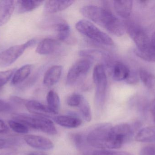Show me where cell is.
I'll return each mask as SVG.
<instances>
[{
    "mask_svg": "<svg viewBox=\"0 0 155 155\" xmlns=\"http://www.w3.org/2000/svg\"><path fill=\"white\" fill-rule=\"evenodd\" d=\"M83 96L77 93L72 94L67 98V103L73 107H78L81 103Z\"/></svg>",
    "mask_w": 155,
    "mask_h": 155,
    "instance_id": "cell-30",
    "label": "cell"
},
{
    "mask_svg": "<svg viewBox=\"0 0 155 155\" xmlns=\"http://www.w3.org/2000/svg\"><path fill=\"white\" fill-rule=\"evenodd\" d=\"M134 133V128L126 123L112 126L109 132L107 148L118 149L127 143Z\"/></svg>",
    "mask_w": 155,
    "mask_h": 155,
    "instance_id": "cell-4",
    "label": "cell"
},
{
    "mask_svg": "<svg viewBox=\"0 0 155 155\" xmlns=\"http://www.w3.org/2000/svg\"><path fill=\"white\" fill-rule=\"evenodd\" d=\"M27 155H47L45 154L40 152H33V153H30Z\"/></svg>",
    "mask_w": 155,
    "mask_h": 155,
    "instance_id": "cell-39",
    "label": "cell"
},
{
    "mask_svg": "<svg viewBox=\"0 0 155 155\" xmlns=\"http://www.w3.org/2000/svg\"><path fill=\"white\" fill-rule=\"evenodd\" d=\"M91 61L87 59H82L75 62L68 71L66 83L72 85L75 83L81 76L88 72L91 66Z\"/></svg>",
    "mask_w": 155,
    "mask_h": 155,
    "instance_id": "cell-8",
    "label": "cell"
},
{
    "mask_svg": "<svg viewBox=\"0 0 155 155\" xmlns=\"http://www.w3.org/2000/svg\"><path fill=\"white\" fill-rule=\"evenodd\" d=\"M79 55L82 57L97 61H107L110 58L109 55L106 53L99 50L92 49L82 50L79 52Z\"/></svg>",
    "mask_w": 155,
    "mask_h": 155,
    "instance_id": "cell-21",
    "label": "cell"
},
{
    "mask_svg": "<svg viewBox=\"0 0 155 155\" xmlns=\"http://www.w3.org/2000/svg\"><path fill=\"white\" fill-rule=\"evenodd\" d=\"M10 142L5 139H0V149H3L9 145Z\"/></svg>",
    "mask_w": 155,
    "mask_h": 155,
    "instance_id": "cell-38",
    "label": "cell"
},
{
    "mask_svg": "<svg viewBox=\"0 0 155 155\" xmlns=\"http://www.w3.org/2000/svg\"><path fill=\"white\" fill-rule=\"evenodd\" d=\"M112 127L111 124L104 123L91 129L86 136L87 144L100 149L107 148L108 136Z\"/></svg>",
    "mask_w": 155,
    "mask_h": 155,
    "instance_id": "cell-5",
    "label": "cell"
},
{
    "mask_svg": "<svg viewBox=\"0 0 155 155\" xmlns=\"http://www.w3.org/2000/svg\"><path fill=\"white\" fill-rule=\"evenodd\" d=\"M9 131V128L4 122L0 120V134L5 133Z\"/></svg>",
    "mask_w": 155,
    "mask_h": 155,
    "instance_id": "cell-35",
    "label": "cell"
},
{
    "mask_svg": "<svg viewBox=\"0 0 155 155\" xmlns=\"http://www.w3.org/2000/svg\"><path fill=\"white\" fill-rule=\"evenodd\" d=\"M36 40L31 39L22 44L11 46L0 52V67H5L11 65L15 62L25 51L35 44Z\"/></svg>",
    "mask_w": 155,
    "mask_h": 155,
    "instance_id": "cell-7",
    "label": "cell"
},
{
    "mask_svg": "<svg viewBox=\"0 0 155 155\" xmlns=\"http://www.w3.org/2000/svg\"><path fill=\"white\" fill-rule=\"evenodd\" d=\"M133 2L131 0L115 1L114 7L117 15L124 19H127L131 15L133 9Z\"/></svg>",
    "mask_w": 155,
    "mask_h": 155,
    "instance_id": "cell-14",
    "label": "cell"
},
{
    "mask_svg": "<svg viewBox=\"0 0 155 155\" xmlns=\"http://www.w3.org/2000/svg\"><path fill=\"white\" fill-rule=\"evenodd\" d=\"M12 116L14 120L22 123L28 127L51 135L57 133V129L53 122L46 117L24 113H14Z\"/></svg>",
    "mask_w": 155,
    "mask_h": 155,
    "instance_id": "cell-2",
    "label": "cell"
},
{
    "mask_svg": "<svg viewBox=\"0 0 155 155\" xmlns=\"http://www.w3.org/2000/svg\"><path fill=\"white\" fill-rule=\"evenodd\" d=\"M12 109V106L9 103L0 99V113L8 112Z\"/></svg>",
    "mask_w": 155,
    "mask_h": 155,
    "instance_id": "cell-34",
    "label": "cell"
},
{
    "mask_svg": "<svg viewBox=\"0 0 155 155\" xmlns=\"http://www.w3.org/2000/svg\"><path fill=\"white\" fill-rule=\"evenodd\" d=\"M125 81L127 83L134 84L137 83L138 82V77L136 73L130 71L129 76Z\"/></svg>",
    "mask_w": 155,
    "mask_h": 155,
    "instance_id": "cell-33",
    "label": "cell"
},
{
    "mask_svg": "<svg viewBox=\"0 0 155 155\" xmlns=\"http://www.w3.org/2000/svg\"><path fill=\"white\" fill-rule=\"evenodd\" d=\"M46 100L48 106L58 112L60 105V97L58 94L54 91L51 90L47 94Z\"/></svg>",
    "mask_w": 155,
    "mask_h": 155,
    "instance_id": "cell-25",
    "label": "cell"
},
{
    "mask_svg": "<svg viewBox=\"0 0 155 155\" xmlns=\"http://www.w3.org/2000/svg\"><path fill=\"white\" fill-rule=\"evenodd\" d=\"M140 143H150L155 141V126H147L140 130L135 136Z\"/></svg>",
    "mask_w": 155,
    "mask_h": 155,
    "instance_id": "cell-18",
    "label": "cell"
},
{
    "mask_svg": "<svg viewBox=\"0 0 155 155\" xmlns=\"http://www.w3.org/2000/svg\"><path fill=\"white\" fill-rule=\"evenodd\" d=\"M15 7L14 1H0V26H2L10 20Z\"/></svg>",
    "mask_w": 155,
    "mask_h": 155,
    "instance_id": "cell-11",
    "label": "cell"
},
{
    "mask_svg": "<svg viewBox=\"0 0 155 155\" xmlns=\"http://www.w3.org/2000/svg\"><path fill=\"white\" fill-rule=\"evenodd\" d=\"M136 55L144 61L155 62V32L150 39V45L148 52L147 53L138 54Z\"/></svg>",
    "mask_w": 155,
    "mask_h": 155,
    "instance_id": "cell-24",
    "label": "cell"
},
{
    "mask_svg": "<svg viewBox=\"0 0 155 155\" xmlns=\"http://www.w3.org/2000/svg\"><path fill=\"white\" fill-rule=\"evenodd\" d=\"M74 1H47L45 4V11L48 14H54L67 9L71 5Z\"/></svg>",
    "mask_w": 155,
    "mask_h": 155,
    "instance_id": "cell-13",
    "label": "cell"
},
{
    "mask_svg": "<svg viewBox=\"0 0 155 155\" xmlns=\"http://www.w3.org/2000/svg\"><path fill=\"white\" fill-rule=\"evenodd\" d=\"M16 70V69L15 68L0 72V88L3 86L10 81Z\"/></svg>",
    "mask_w": 155,
    "mask_h": 155,
    "instance_id": "cell-29",
    "label": "cell"
},
{
    "mask_svg": "<svg viewBox=\"0 0 155 155\" xmlns=\"http://www.w3.org/2000/svg\"><path fill=\"white\" fill-rule=\"evenodd\" d=\"M78 107L84 119L87 122H90L92 119L91 108H90L89 103L84 96Z\"/></svg>",
    "mask_w": 155,
    "mask_h": 155,
    "instance_id": "cell-26",
    "label": "cell"
},
{
    "mask_svg": "<svg viewBox=\"0 0 155 155\" xmlns=\"http://www.w3.org/2000/svg\"><path fill=\"white\" fill-rule=\"evenodd\" d=\"M130 71L124 64L121 62H117L113 67V78L117 81H126L129 76Z\"/></svg>",
    "mask_w": 155,
    "mask_h": 155,
    "instance_id": "cell-19",
    "label": "cell"
},
{
    "mask_svg": "<svg viewBox=\"0 0 155 155\" xmlns=\"http://www.w3.org/2000/svg\"><path fill=\"white\" fill-rule=\"evenodd\" d=\"M63 67L61 66H54L50 67L45 74L43 83L48 86H52L58 83L62 72Z\"/></svg>",
    "mask_w": 155,
    "mask_h": 155,
    "instance_id": "cell-12",
    "label": "cell"
},
{
    "mask_svg": "<svg viewBox=\"0 0 155 155\" xmlns=\"http://www.w3.org/2000/svg\"><path fill=\"white\" fill-rule=\"evenodd\" d=\"M93 78L96 85V103L97 107L101 108L104 103L107 84V77L103 65L98 64L95 66Z\"/></svg>",
    "mask_w": 155,
    "mask_h": 155,
    "instance_id": "cell-6",
    "label": "cell"
},
{
    "mask_svg": "<svg viewBox=\"0 0 155 155\" xmlns=\"http://www.w3.org/2000/svg\"><path fill=\"white\" fill-rule=\"evenodd\" d=\"M10 128L15 133L20 134H26L29 132V128L22 123L15 120H10L8 122Z\"/></svg>",
    "mask_w": 155,
    "mask_h": 155,
    "instance_id": "cell-27",
    "label": "cell"
},
{
    "mask_svg": "<svg viewBox=\"0 0 155 155\" xmlns=\"http://www.w3.org/2000/svg\"><path fill=\"white\" fill-rule=\"evenodd\" d=\"M71 137L72 141L78 149L80 150L84 149V146H85L86 144H87L86 139V136L81 134L74 133L71 135Z\"/></svg>",
    "mask_w": 155,
    "mask_h": 155,
    "instance_id": "cell-28",
    "label": "cell"
},
{
    "mask_svg": "<svg viewBox=\"0 0 155 155\" xmlns=\"http://www.w3.org/2000/svg\"><path fill=\"white\" fill-rule=\"evenodd\" d=\"M11 99L13 102H15V103H17L24 104H25V103L27 101L25 99L16 96H12Z\"/></svg>",
    "mask_w": 155,
    "mask_h": 155,
    "instance_id": "cell-36",
    "label": "cell"
},
{
    "mask_svg": "<svg viewBox=\"0 0 155 155\" xmlns=\"http://www.w3.org/2000/svg\"><path fill=\"white\" fill-rule=\"evenodd\" d=\"M25 143L33 148L41 150H50L53 148V143L48 138L40 136L27 135L24 137Z\"/></svg>",
    "mask_w": 155,
    "mask_h": 155,
    "instance_id": "cell-10",
    "label": "cell"
},
{
    "mask_svg": "<svg viewBox=\"0 0 155 155\" xmlns=\"http://www.w3.org/2000/svg\"><path fill=\"white\" fill-rule=\"evenodd\" d=\"M32 65H25L16 70L12 77L11 84L13 86H16L21 83L30 76L31 72Z\"/></svg>",
    "mask_w": 155,
    "mask_h": 155,
    "instance_id": "cell-17",
    "label": "cell"
},
{
    "mask_svg": "<svg viewBox=\"0 0 155 155\" xmlns=\"http://www.w3.org/2000/svg\"><path fill=\"white\" fill-rule=\"evenodd\" d=\"M91 155H133L129 153L121 151H111L105 149L95 150L92 152Z\"/></svg>",
    "mask_w": 155,
    "mask_h": 155,
    "instance_id": "cell-31",
    "label": "cell"
},
{
    "mask_svg": "<svg viewBox=\"0 0 155 155\" xmlns=\"http://www.w3.org/2000/svg\"><path fill=\"white\" fill-rule=\"evenodd\" d=\"M75 27L80 33L95 42L108 46L114 45V41L109 35L87 20H80L75 25Z\"/></svg>",
    "mask_w": 155,
    "mask_h": 155,
    "instance_id": "cell-3",
    "label": "cell"
},
{
    "mask_svg": "<svg viewBox=\"0 0 155 155\" xmlns=\"http://www.w3.org/2000/svg\"><path fill=\"white\" fill-rule=\"evenodd\" d=\"M54 28L57 32V38L61 41H64L69 38L71 33L70 25L64 21H60L54 25Z\"/></svg>",
    "mask_w": 155,
    "mask_h": 155,
    "instance_id": "cell-22",
    "label": "cell"
},
{
    "mask_svg": "<svg viewBox=\"0 0 155 155\" xmlns=\"http://www.w3.org/2000/svg\"><path fill=\"white\" fill-rule=\"evenodd\" d=\"M53 119L57 124L66 128H77L82 124L81 119L74 116H56Z\"/></svg>",
    "mask_w": 155,
    "mask_h": 155,
    "instance_id": "cell-16",
    "label": "cell"
},
{
    "mask_svg": "<svg viewBox=\"0 0 155 155\" xmlns=\"http://www.w3.org/2000/svg\"><path fill=\"white\" fill-rule=\"evenodd\" d=\"M80 12L85 17L104 27L114 35L121 36L125 32L124 23L107 8L87 5L82 7Z\"/></svg>",
    "mask_w": 155,
    "mask_h": 155,
    "instance_id": "cell-1",
    "label": "cell"
},
{
    "mask_svg": "<svg viewBox=\"0 0 155 155\" xmlns=\"http://www.w3.org/2000/svg\"><path fill=\"white\" fill-rule=\"evenodd\" d=\"M150 109L152 117L155 122V98L151 103Z\"/></svg>",
    "mask_w": 155,
    "mask_h": 155,
    "instance_id": "cell-37",
    "label": "cell"
},
{
    "mask_svg": "<svg viewBox=\"0 0 155 155\" xmlns=\"http://www.w3.org/2000/svg\"><path fill=\"white\" fill-rule=\"evenodd\" d=\"M140 155H155V146L145 147L141 150Z\"/></svg>",
    "mask_w": 155,
    "mask_h": 155,
    "instance_id": "cell-32",
    "label": "cell"
},
{
    "mask_svg": "<svg viewBox=\"0 0 155 155\" xmlns=\"http://www.w3.org/2000/svg\"><path fill=\"white\" fill-rule=\"evenodd\" d=\"M59 45V42L57 40L51 38H45L39 43L35 51L39 54H51L55 52Z\"/></svg>",
    "mask_w": 155,
    "mask_h": 155,
    "instance_id": "cell-15",
    "label": "cell"
},
{
    "mask_svg": "<svg viewBox=\"0 0 155 155\" xmlns=\"http://www.w3.org/2000/svg\"><path fill=\"white\" fill-rule=\"evenodd\" d=\"M43 1L33 0H21L17 1L16 6L18 12L21 13L31 12L41 6L44 2Z\"/></svg>",
    "mask_w": 155,
    "mask_h": 155,
    "instance_id": "cell-20",
    "label": "cell"
},
{
    "mask_svg": "<svg viewBox=\"0 0 155 155\" xmlns=\"http://www.w3.org/2000/svg\"><path fill=\"white\" fill-rule=\"evenodd\" d=\"M139 78L145 86L149 90H155V76L145 69H141L138 73Z\"/></svg>",
    "mask_w": 155,
    "mask_h": 155,
    "instance_id": "cell-23",
    "label": "cell"
},
{
    "mask_svg": "<svg viewBox=\"0 0 155 155\" xmlns=\"http://www.w3.org/2000/svg\"><path fill=\"white\" fill-rule=\"evenodd\" d=\"M25 105L30 113L38 116L54 118L58 113V112L53 110L48 105L35 100L27 101Z\"/></svg>",
    "mask_w": 155,
    "mask_h": 155,
    "instance_id": "cell-9",
    "label": "cell"
}]
</instances>
